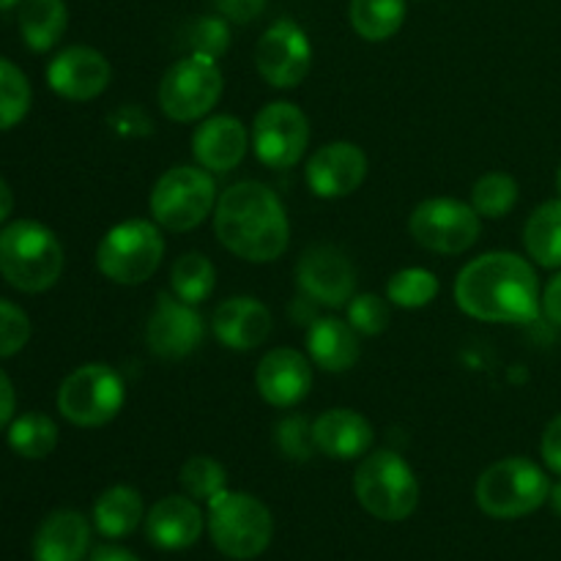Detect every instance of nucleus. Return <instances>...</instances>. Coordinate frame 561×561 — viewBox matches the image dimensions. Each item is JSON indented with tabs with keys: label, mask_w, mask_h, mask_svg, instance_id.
<instances>
[{
	"label": "nucleus",
	"mask_w": 561,
	"mask_h": 561,
	"mask_svg": "<svg viewBox=\"0 0 561 561\" xmlns=\"http://www.w3.org/2000/svg\"><path fill=\"white\" fill-rule=\"evenodd\" d=\"M542 316H546L553 327H561V272L557 277H551V283L542 290Z\"/></svg>",
	"instance_id": "a19ab883"
},
{
	"label": "nucleus",
	"mask_w": 561,
	"mask_h": 561,
	"mask_svg": "<svg viewBox=\"0 0 561 561\" xmlns=\"http://www.w3.org/2000/svg\"><path fill=\"white\" fill-rule=\"evenodd\" d=\"M222 85L217 60L190 53L164 71L159 82V107L170 121L190 124L217 107Z\"/></svg>",
	"instance_id": "9d476101"
},
{
	"label": "nucleus",
	"mask_w": 561,
	"mask_h": 561,
	"mask_svg": "<svg viewBox=\"0 0 561 561\" xmlns=\"http://www.w3.org/2000/svg\"><path fill=\"white\" fill-rule=\"evenodd\" d=\"M203 318L195 305H186L179 296L159 294L157 310L148 318L146 343L159 359H184L203 343Z\"/></svg>",
	"instance_id": "2eb2a0df"
},
{
	"label": "nucleus",
	"mask_w": 561,
	"mask_h": 561,
	"mask_svg": "<svg viewBox=\"0 0 561 561\" xmlns=\"http://www.w3.org/2000/svg\"><path fill=\"white\" fill-rule=\"evenodd\" d=\"M14 409H16L14 383H11V378L0 370V431H3L5 425H11V420H14Z\"/></svg>",
	"instance_id": "79ce46f5"
},
{
	"label": "nucleus",
	"mask_w": 561,
	"mask_h": 561,
	"mask_svg": "<svg viewBox=\"0 0 561 561\" xmlns=\"http://www.w3.org/2000/svg\"><path fill=\"white\" fill-rule=\"evenodd\" d=\"M255 64L272 88H296L312 64V47L305 27L294 20H277L266 27L255 49Z\"/></svg>",
	"instance_id": "4468645a"
},
{
	"label": "nucleus",
	"mask_w": 561,
	"mask_h": 561,
	"mask_svg": "<svg viewBox=\"0 0 561 561\" xmlns=\"http://www.w3.org/2000/svg\"><path fill=\"white\" fill-rule=\"evenodd\" d=\"M518 203V181L510 173H488L471 186V206L480 217L485 219H502Z\"/></svg>",
	"instance_id": "7c9ffc66"
},
{
	"label": "nucleus",
	"mask_w": 561,
	"mask_h": 561,
	"mask_svg": "<svg viewBox=\"0 0 561 561\" xmlns=\"http://www.w3.org/2000/svg\"><path fill=\"white\" fill-rule=\"evenodd\" d=\"M540 453L548 469H551L553 474H561V414L548 422L546 433H542Z\"/></svg>",
	"instance_id": "58836bf2"
},
{
	"label": "nucleus",
	"mask_w": 561,
	"mask_h": 561,
	"mask_svg": "<svg viewBox=\"0 0 561 561\" xmlns=\"http://www.w3.org/2000/svg\"><path fill=\"white\" fill-rule=\"evenodd\" d=\"M351 25L367 42H387L403 27L405 0H351Z\"/></svg>",
	"instance_id": "cd10ccee"
},
{
	"label": "nucleus",
	"mask_w": 561,
	"mask_h": 561,
	"mask_svg": "<svg viewBox=\"0 0 561 561\" xmlns=\"http://www.w3.org/2000/svg\"><path fill=\"white\" fill-rule=\"evenodd\" d=\"M307 186L316 197L323 201H337L348 197L351 192L365 184L367 175V153L356 142L337 140L318 148L307 162Z\"/></svg>",
	"instance_id": "dca6fc26"
},
{
	"label": "nucleus",
	"mask_w": 561,
	"mask_h": 561,
	"mask_svg": "<svg viewBox=\"0 0 561 561\" xmlns=\"http://www.w3.org/2000/svg\"><path fill=\"white\" fill-rule=\"evenodd\" d=\"M318 453L334 460H354L367 455L373 444V425L351 409H332L312 422Z\"/></svg>",
	"instance_id": "4be33fe9"
},
{
	"label": "nucleus",
	"mask_w": 561,
	"mask_h": 561,
	"mask_svg": "<svg viewBox=\"0 0 561 561\" xmlns=\"http://www.w3.org/2000/svg\"><path fill=\"white\" fill-rule=\"evenodd\" d=\"M88 561H140L135 557V553H129L126 548H118V546H102L96 548V551L91 553V559Z\"/></svg>",
	"instance_id": "37998d69"
},
{
	"label": "nucleus",
	"mask_w": 561,
	"mask_h": 561,
	"mask_svg": "<svg viewBox=\"0 0 561 561\" xmlns=\"http://www.w3.org/2000/svg\"><path fill=\"white\" fill-rule=\"evenodd\" d=\"M203 513L195 499L164 496L151 507L146 518V535L162 551H184L203 535Z\"/></svg>",
	"instance_id": "412c9836"
},
{
	"label": "nucleus",
	"mask_w": 561,
	"mask_h": 561,
	"mask_svg": "<svg viewBox=\"0 0 561 561\" xmlns=\"http://www.w3.org/2000/svg\"><path fill=\"white\" fill-rule=\"evenodd\" d=\"M16 3H22V0H0V11L11 9V5H16Z\"/></svg>",
	"instance_id": "49530a36"
},
{
	"label": "nucleus",
	"mask_w": 561,
	"mask_h": 561,
	"mask_svg": "<svg viewBox=\"0 0 561 561\" xmlns=\"http://www.w3.org/2000/svg\"><path fill=\"white\" fill-rule=\"evenodd\" d=\"M206 524L217 551L239 561L261 557L274 535V520L266 504L239 491H222L214 496L208 502Z\"/></svg>",
	"instance_id": "20e7f679"
},
{
	"label": "nucleus",
	"mask_w": 561,
	"mask_h": 561,
	"mask_svg": "<svg viewBox=\"0 0 561 561\" xmlns=\"http://www.w3.org/2000/svg\"><path fill=\"white\" fill-rule=\"evenodd\" d=\"M455 301L485 323H535L542 316L537 272L515 252H488L466 263L455 279Z\"/></svg>",
	"instance_id": "f257e3e1"
},
{
	"label": "nucleus",
	"mask_w": 561,
	"mask_h": 561,
	"mask_svg": "<svg viewBox=\"0 0 561 561\" xmlns=\"http://www.w3.org/2000/svg\"><path fill=\"white\" fill-rule=\"evenodd\" d=\"M296 283L310 301L337 310L354 299L356 268L340 247L312 244L296 263Z\"/></svg>",
	"instance_id": "ddd939ff"
},
{
	"label": "nucleus",
	"mask_w": 561,
	"mask_h": 561,
	"mask_svg": "<svg viewBox=\"0 0 561 561\" xmlns=\"http://www.w3.org/2000/svg\"><path fill=\"white\" fill-rule=\"evenodd\" d=\"M272 310L252 296H233L214 312V334L230 351H252L272 334Z\"/></svg>",
	"instance_id": "aec40b11"
},
{
	"label": "nucleus",
	"mask_w": 561,
	"mask_h": 561,
	"mask_svg": "<svg viewBox=\"0 0 561 561\" xmlns=\"http://www.w3.org/2000/svg\"><path fill=\"white\" fill-rule=\"evenodd\" d=\"M142 513L146 507H142L140 493L129 485H115L107 488L93 504V524H96L99 535L118 540L140 526Z\"/></svg>",
	"instance_id": "a878e982"
},
{
	"label": "nucleus",
	"mask_w": 561,
	"mask_h": 561,
	"mask_svg": "<svg viewBox=\"0 0 561 561\" xmlns=\"http://www.w3.org/2000/svg\"><path fill=\"white\" fill-rule=\"evenodd\" d=\"M11 208H14V195H11V186L0 179V225L9 219Z\"/></svg>",
	"instance_id": "c03bdc74"
},
{
	"label": "nucleus",
	"mask_w": 561,
	"mask_h": 561,
	"mask_svg": "<svg viewBox=\"0 0 561 561\" xmlns=\"http://www.w3.org/2000/svg\"><path fill=\"white\" fill-rule=\"evenodd\" d=\"M477 504L485 515L499 520H515L531 515L551 496L546 471L526 458H507L493 463L477 480Z\"/></svg>",
	"instance_id": "423d86ee"
},
{
	"label": "nucleus",
	"mask_w": 561,
	"mask_h": 561,
	"mask_svg": "<svg viewBox=\"0 0 561 561\" xmlns=\"http://www.w3.org/2000/svg\"><path fill=\"white\" fill-rule=\"evenodd\" d=\"M480 214L474 206L453 197H431L409 217V233L425 250L438 255H460L480 239Z\"/></svg>",
	"instance_id": "9b49d317"
},
{
	"label": "nucleus",
	"mask_w": 561,
	"mask_h": 561,
	"mask_svg": "<svg viewBox=\"0 0 561 561\" xmlns=\"http://www.w3.org/2000/svg\"><path fill=\"white\" fill-rule=\"evenodd\" d=\"M255 387L274 409H294L312 387L310 362L294 348L268 351L255 370Z\"/></svg>",
	"instance_id": "a211bd4d"
},
{
	"label": "nucleus",
	"mask_w": 561,
	"mask_h": 561,
	"mask_svg": "<svg viewBox=\"0 0 561 561\" xmlns=\"http://www.w3.org/2000/svg\"><path fill=\"white\" fill-rule=\"evenodd\" d=\"M438 294V279L436 274L427 272V268H403V272L392 274L387 285V296L394 307H403V310H420L427 307Z\"/></svg>",
	"instance_id": "473e14b6"
},
{
	"label": "nucleus",
	"mask_w": 561,
	"mask_h": 561,
	"mask_svg": "<svg viewBox=\"0 0 561 561\" xmlns=\"http://www.w3.org/2000/svg\"><path fill=\"white\" fill-rule=\"evenodd\" d=\"M230 47V27L225 16H201L190 27V49L206 58H222Z\"/></svg>",
	"instance_id": "e433bc0d"
},
{
	"label": "nucleus",
	"mask_w": 561,
	"mask_h": 561,
	"mask_svg": "<svg viewBox=\"0 0 561 561\" xmlns=\"http://www.w3.org/2000/svg\"><path fill=\"white\" fill-rule=\"evenodd\" d=\"M557 190H559V197H561V168H559V173H557Z\"/></svg>",
	"instance_id": "de8ad7c7"
},
{
	"label": "nucleus",
	"mask_w": 561,
	"mask_h": 561,
	"mask_svg": "<svg viewBox=\"0 0 561 561\" xmlns=\"http://www.w3.org/2000/svg\"><path fill=\"white\" fill-rule=\"evenodd\" d=\"M524 244L535 263L546 268H561V197L542 203L531 211L524 228Z\"/></svg>",
	"instance_id": "bb28decb"
},
{
	"label": "nucleus",
	"mask_w": 561,
	"mask_h": 561,
	"mask_svg": "<svg viewBox=\"0 0 561 561\" xmlns=\"http://www.w3.org/2000/svg\"><path fill=\"white\" fill-rule=\"evenodd\" d=\"M247 146H250V135H247L244 124L233 115L206 118L192 135V153H195L197 164L217 175L239 168Z\"/></svg>",
	"instance_id": "6ab92c4d"
},
{
	"label": "nucleus",
	"mask_w": 561,
	"mask_h": 561,
	"mask_svg": "<svg viewBox=\"0 0 561 561\" xmlns=\"http://www.w3.org/2000/svg\"><path fill=\"white\" fill-rule=\"evenodd\" d=\"M31 340V321L11 301L0 299V359L20 354Z\"/></svg>",
	"instance_id": "4c0bfd02"
},
{
	"label": "nucleus",
	"mask_w": 561,
	"mask_h": 561,
	"mask_svg": "<svg viewBox=\"0 0 561 561\" xmlns=\"http://www.w3.org/2000/svg\"><path fill=\"white\" fill-rule=\"evenodd\" d=\"M9 447L20 458L42 460L58 447V425L47 414H22L9 425Z\"/></svg>",
	"instance_id": "c756f323"
},
{
	"label": "nucleus",
	"mask_w": 561,
	"mask_h": 561,
	"mask_svg": "<svg viewBox=\"0 0 561 561\" xmlns=\"http://www.w3.org/2000/svg\"><path fill=\"white\" fill-rule=\"evenodd\" d=\"M107 58L93 47H66L47 66V82L58 96L69 102H91L110 85Z\"/></svg>",
	"instance_id": "f3484780"
},
{
	"label": "nucleus",
	"mask_w": 561,
	"mask_h": 561,
	"mask_svg": "<svg viewBox=\"0 0 561 561\" xmlns=\"http://www.w3.org/2000/svg\"><path fill=\"white\" fill-rule=\"evenodd\" d=\"M88 542V520L75 510H58L44 518L33 537V561H82Z\"/></svg>",
	"instance_id": "5701e85b"
},
{
	"label": "nucleus",
	"mask_w": 561,
	"mask_h": 561,
	"mask_svg": "<svg viewBox=\"0 0 561 561\" xmlns=\"http://www.w3.org/2000/svg\"><path fill=\"white\" fill-rule=\"evenodd\" d=\"M124 378L102 362L77 367L58 389V411L77 427L107 425L124 409Z\"/></svg>",
	"instance_id": "1a4fd4ad"
},
{
	"label": "nucleus",
	"mask_w": 561,
	"mask_h": 561,
	"mask_svg": "<svg viewBox=\"0 0 561 561\" xmlns=\"http://www.w3.org/2000/svg\"><path fill=\"white\" fill-rule=\"evenodd\" d=\"M164 257V236L148 219H126L104 233L96 266L118 285H142L153 277Z\"/></svg>",
	"instance_id": "0eeeda50"
},
{
	"label": "nucleus",
	"mask_w": 561,
	"mask_h": 561,
	"mask_svg": "<svg viewBox=\"0 0 561 561\" xmlns=\"http://www.w3.org/2000/svg\"><path fill=\"white\" fill-rule=\"evenodd\" d=\"M181 485H184L186 496L195 502H211L214 496L228 491V474H225V466L214 458L195 455L181 466Z\"/></svg>",
	"instance_id": "72a5a7b5"
},
{
	"label": "nucleus",
	"mask_w": 561,
	"mask_h": 561,
	"mask_svg": "<svg viewBox=\"0 0 561 561\" xmlns=\"http://www.w3.org/2000/svg\"><path fill=\"white\" fill-rule=\"evenodd\" d=\"M217 206V184L206 168L168 170L151 192V214L157 225L173 233H186L197 228Z\"/></svg>",
	"instance_id": "6e6552de"
},
{
	"label": "nucleus",
	"mask_w": 561,
	"mask_h": 561,
	"mask_svg": "<svg viewBox=\"0 0 561 561\" xmlns=\"http://www.w3.org/2000/svg\"><path fill=\"white\" fill-rule=\"evenodd\" d=\"M348 323L359 334L376 337L389 327V301L376 294H359L348 301Z\"/></svg>",
	"instance_id": "c9c22d12"
},
{
	"label": "nucleus",
	"mask_w": 561,
	"mask_h": 561,
	"mask_svg": "<svg viewBox=\"0 0 561 561\" xmlns=\"http://www.w3.org/2000/svg\"><path fill=\"white\" fill-rule=\"evenodd\" d=\"M217 9L225 20L247 25L266 9V0H217Z\"/></svg>",
	"instance_id": "ea45409f"
},
{
	"label": "nucleus",
	"mask_w": 561,
	"mask_h": 561,
	"mask_svg": "<svg viewBox=\"0 0 561 561\" xmlns=\"http://www.w3.org/2000/svg\"><path fill=\"white\" fill-rule=\"evenodd\" d=\"M31 82L20 66L0 58V131L20 124L31 110Z\"/></svg>",
	"instance_id": "2f4dec72"
},
{
	"label": "nucleus",
	"mask_w": 561,
	"mask_h": 561,
	"mask_svg": "<svg viewBox=\"0 0 561 561\" xmlns=\"http://www.w3.org/2000/svg\"><path fill=\"white\" fill-rule=\"evenodd\" d=\"M214 233L241 261L272 263L288 250L290 225L283 203L266 184L241 181L219 195Z\"/></svg>",
	"instance_id": "f03ea898"
},
{
	"label": "nucleus",
	"mask_w": 561,
	"mask_h": 561,
	"mask_svg": "<svg viewBox=\"0 0 561 561\" xmlns=\"http://www.w3.org/2000/svg\"><path fill=\"white\" fill-rule=\"evenodd\" d=\"M354 491L362 507L378 520H405L420 504L414 469L389 449L367 455L354 474Z\"/></svg>",
	"instance_id": "39448f33"
},
{
	"label": "nucleus",
	"mask_w": 561,
	"mask_h": 561,
	"mask_svg": "<svg viewBox=\"0 0 561 561\" xmlns=\"http://www.w3.org/2000/svg\"><path fill=\"white\" fill-rule=\"evenodd\" d=\"M217 268L201 252H186L170 268V288L186 305H201L214 294Z\"/></svg>",
	"instance_id": "c85d7f7f"
},
{
	"label": "nucleus",
	"mask_w": 561,
	"mask_h": 561,
	"mask_svg": "<svg viewBox=\"0 0 561 561\" xmlns=\"http://www.w3.org/2000/svg\"><path fill=\"white\" fill-rule=\"evenodd\" d=\"M551 507H553V513L557 515H561V482H557V485L551 488Z\"/></svg>",
	"instance_id": "a18cd8bd"
},
{
	"label": "nucleus",
	"mask_w": 561,
	"mask_h": 561,
	"mask_svg": "<svg viewBox=\"0 0 561 561\" xmlns=\"http://www.w3.org/2000/svg\"><path fill=\"white\" fill-rule=\"evenodd\" d=\"M307 351L327 373H345L359 359V332L340 318H316L307 332Z\"/></svg>",
	"instance_id": "b1692460"
},
{
	"label": "nucleus",
	"mask_w": 561,
	"mask_h": 561,
	"mask_svg": "<svg viewBox=\"0 0 561 561\" xmlns=\"http://www.w3.org/2000/svg\"><path fill=\"white\" fill-rule=\"evenodd\" d=\"M0 274L22 294L49 290L64 274V247L42 222L16 219L0 230Z\"/></svg>",
	"instance_id": "7ed1b4c3"
},
{
	"label": "nucleus",
	"mask_w": 561,
	"mask_h": 561,
	"mask_svg": "<svg viewBox=\"0 0 561 561\" xmlns=\"http://www.w3.org/2000/svg\"><path fill=\"white\" fill-rule=\"evenodd\" d=\"M252 151L266 168L290 170L310 142V121L294 102H272L252 121Z\"/></svg>",
	"instance_id": "f8f14e48"
},
{
	"label": "nucleus",
	"mask_w": 561,
	"mask_h": 561,
	"mask_svg": "<svg viewBox=\"0 0 561 561\" xmlns=\"http://www.w3.org/2000/svg\"><path fill=\"white\" fill-rule=\"evenodd\" d=\"M274 442L277 449L290 460H310L316 453V438H312V425L299 414H290L277 422L274 427Z\"/></svg>",
	"instance_id": "f704fd0d"
},
{
	"label": "nucleus",
	"mask_w": 561,
	"mask_h": 561,
	"mask_svg": "<svg viewBox=\"0 0 561 561\" xmlns=\"http://www.w3.org/2000/svg\"><path fill=\"white\" fill-rule=\"evenodd\" d=\"M69 9L64 0H22L20 33L33 53H47L64 38Z\"/></svg>",
	"instance_id": "393cba45"
}]
</instances>
